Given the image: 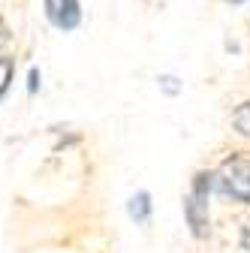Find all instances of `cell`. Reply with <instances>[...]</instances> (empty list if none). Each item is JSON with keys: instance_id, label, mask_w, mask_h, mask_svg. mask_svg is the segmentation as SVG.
Returning <instances> with one entry per match:
<instances>
[{"instance_id": "obj_1", "label": "cell", "mask_w": 250, "mask_h": 253, "mask_svg": "<svg viewBox=\"0 0 250 253\" xmlns=\"http://www.w3.org/2000/svg\"><path fill=\"white\" fill-rule=\"evenodd\" d=\"M217 184L226 196H232L241 205H250V157H229L217 169Z\"/></svg>"}, {"instance_id": "obj_2", "label": "cell", "mask_w": 250, "mask_h": 253, "mask_svg": "<svg viewBox=\"0 0 250 253\" xmlns=\"http://www.w3.org/2000/svg\"><path fill=\"white\" fill-rule=\"evenodd\" d=\"M211 178L208 172L196 175L193 187H190V196L184 199V214L187 220H190V226H193V235H208V190H211Z\"/></svg>"}, {"instance_id": "obj_3", "label": "cell", "mask_w": 250, "mask_h": 253, "mask_svg": "<svg viewBox=\"0 0 250 253\" xmlns=\"http://www.w3.org/2000/svg\"><path fill=\"white\" fill-rule=\"evenodd\" d=\"M45 15L54 27L73 30L82 21V6H79V0H45Z\"/></svg>"}, {"instance_id": "obj_4", "label": "cell", "mask_w": 250, "mask_h": 253, "mask_svg": "<svg viewBox=\"0 0 250 253\" xmlns=\"http://www.w3.org/2000/svg\"><path fill=\"white\" fill-rule=\"evenodd\" d=\"M127 211H130V217L136 220V223H148V220H151V196L148 193H136L130 199Z\"/></svg>"}, {"instance_id": "obj_5", "label": "cell", "mask_w": 250, "mask_h": 253, "mask_svg": "<svg viewBox=\"0 0 250 253\" xmlns=\"http://www.w3.org/2000/svg\"><path fill=\"white\" fill-rule=\"evenodd\" d=\"M232 126H235L241 136L250 139V103H244V106L235 109V115H232Z\"/></svg>"}, {"instance_id": "obj_6", "label": "cell", "mask_w": 250, "mask_h": 253, "mask_svg": "<svg viewBox=\"0 0 250 253\" xmlns=\"http://www.w3.org/2000/svg\"><path fill=\"white\" fill-rule=\"evenodd\" d=\"M12 73H15V63L9 57H0V97L9 90V82H12Z\"/></svg>"}, {"instance_id": "obj_7", "label": "cell", "mask_w": 250, "mask_h": 253, "mask_svg": "<svg viewBox=\"0 0 250 253\" xmlns=\"http://www.w3.org/2000/svg\"><path fill=\"white\" fill-rule=\"evenodd\" d=\"M9 45V27L3 24V21H0V51H3Z\"/></svg>"}, {"instance_id": "obj_8", "label": "cell", "mask_w": 250, "mask_h": 253, "mask_svg": "<svg viewBox=\"0 0 250 253\" xmlns=\"http://www.w3.org/2000/svg\"><path fill=\"white\" fill-rule=\"evenodd\" d=\"M175 82H178V79H172V76H163V79H160V84H163L169 93H178V84H175Z\"/></svg>"}, {"instance_id": "obj_9", "label": "cell", "mask_w": 250, "mask_h": 253, "mask_svg": "<svg viewBox=\"0 0 250 253\" xmlns=\"http://www.w3.org/2000/svg\"><path fill=\"white\" fill-rule=\"evenodd\" d=\"M241 247H244V250H250V220H247L244 229H241Z\"/></svg>"}, {"instance_id": "obj_10", "label": "cell", "mask_w": 250, "mask_h": 253, "mask_svg": "<svg viewBox=\"0 0 250 253\" xmlns=\"http://www.w3.org/2000/svg\"><path fill=\"white\" fill-rule=\"evenodd\" d=\"M232 3H241V0H232Z\"/></svg>"}]
</instances>
